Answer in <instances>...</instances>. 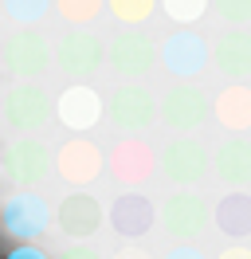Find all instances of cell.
I'll return each mask as SVG.
<instances>
[{"label":"cell","mask_w":251,"mask_h":259,"mask_svg":"<svg viewBox=\"0 0 251 259\" xmlns=\"http://www.w3.org/2000/svg\"><path fill=\"white\" fill-rule=\"evenodd\" d=\"M157 216H161V232L173 243H192V240H200L208 232V224H212V204L200 193L177 189V193L165 196V204H161Z\"/></svg>","instance_id":"cell-1"},{"label":"cell","mask_w":251,"mask_h":259,"mask_svg":"<svg viewBox=\"0 0 251 259\" xmlns=\"http://www.w3.org/2000/svg\"><path fill=\"white\" fill-rule=\"evenodd\" d=\"M157 169H161L157 149L145 138H138V134H126L122 142H114L110 153H106V173L118 185H126V189H141Z\"/></svg>","instance_id":"cell-2"},{"label":"cell","mask_w":251,"mask_h":259,"mask_svg":"<svg viewBox=\"0 0 251 259\" xmlns=\"http://www.w3.org/2000/svg\"><path fill=\"white\" fill-rule=\"evenodd\" d=\"M208 165H212L208 149H204L196 138H188V134L173 138L169 146L161 149V177L169 181V185H177V189L200 185L204 173H208Z\"/></svg>","instance_id":"cell-3"},{"label":"cell","mask_w":251,"mask_h":259,"mask_svg":"<svg viewBox=\"0 0 251 259\" xmlns=\"http://www.w3.org/2000/svg\"><path fill=\"white\" fill-rule=\"evenodd\" d=\"M106 169V153L94 146L91 138H82L75 134L71 142H63L59 153H55V173H59L67 185H75V189H87L94 185V177Z\"/></svg>","instance_id":"cell-4"},{"label":"cell","mask_w":251,"mask_h":259,"mask_svg":"<svg viewBox=\"0 0 251 259\" xmlns=\"http://www.w3.org/2000/svg\"><path fill=\"white\" fill-rule=\"evenodd\" d=\"M157 114L165 118V126H169V130L188 134V130H196V126H204V122H208L212 102H208V95H204V91H196V87H188V79H181L169 95L161 98Z\"/></svg>","instance_id":"cell-5"},{"label":"cell","mask_w":251,"mask_h":259,"mask_svg":"<svg viewBox=\"0 0 251 259\" xmlns=\"http://www.w3.org/2000/svg\"><path fill=\"white\" fill-rule=\"evenodd\" d=\"M4 165H8V177L20 185V189H39L47 177H51V149L39 142V138H20V142H12L8 146V157H4Z\"/></svg>","instance_id":"cell-6"},{"label":"cell","mask_w":251,"mask_h":259,"mask_svg":"<svg viewBox=\"0 0 251 259\" xmlns=\"http://www.w3.org/2000/svg\"><path fill=\"white\" fill-rule=\"evenodd\" d=\"M157 59V48L149 35L141 32H122L110 39L106 48V63L110 71L118 75V79H141V75H149V67Z\"/></svg>","instance_id":"cell-7"},{"label":"cell","mask_w":251,"mask_h":259,"mask_svg":"<svg viewBox=\"0 0 251 259\" xmlns=\"http://www.w3.org/2000/svg\"><path fill=\"white\" fill-rule=\"evenodd\" d=\"M0 220H4V232L16 236V240H35V236H44L47 228H51V204H47L39 193H16L4 212H0Z\"/></svg>","instance_id":"cell-8"},{"label":"cell","mask_w":251,"mask_h":259,"mask_svg":"<svg viewBox=\"0 0 251 259\" xmlns=\"http://www.w3.org/2000/svg\"><path fill=\"white\" fill-rule=\"evenodd\" d=\"M47 63H51V48H47V39L39 32H31V28H24V32H16L8 44H4V67L12 71L16 79H39L47 71Z\"/></svg>","instance_id":"cell-9"},{"label":"cell","mask_w":251,"mask_h":259,"mask_svg":"<svg viewBox=\"0 0 251 259\" xmlns=\"http://www.w3.org/2000/svg\"><path fill=\"white\" fill-rule=\"evenodd\" d=\"M208 59H212V51H208V44L196 32H173L161 44V63L177 79H196L204 67H208Z\"/></svg>","instance_id":"cell-10"},{"label":"cell","mask_w":251,"mask_h":259,"mask_svg":"<svg viewBox=\"0 0 251 259\" xmlns=\"http://www.w3.org/2000/svg\"><path fill=\"white\" fill-rule=\"evenodd\" d=\"M55 220H59V232L63 236H71V240H91L94 232L102 228V220H106V212H102V204L94 200L91 193H71L59 200V208H55Z\"/></svg>","instance_id":"cell-11"},{"label":"cell","mask_w":251,"mask_h":259,"mask_svg":"<svg viewBox=\"0 0 251 259\" xmlns=\"http://www.w3.org/2000/svg\"><path fill=\"white\" fill-rule=\"evenodd\" d=\"M4 118H8V126H16L20 134H31V130L47 126L51 102H47V95L35 82H20V87H12L8 98H4Z\"/></svg>","instance_id":"cell-12"},{"label":"cell","mask_w":251,"mask_h":259,"mask_svg":"<svg viewBox=\"0 0 251 259\" xmlns=\"http://www.w3.org/2000/svg\"><path fill=\"white\" fill-rule=\"evenodd\" d=\"M55 114H59V122L67 130H75V134H87V130L98 126V118L106 114V106H102V98L94 95V87H87V82H75V87H67L59 95V102H55Z\"/></svg>","instance_id":"cell-13"},{"label":"cell","mask_w":251,"mask_h":259,"mask_svg":"<svg viewBox=\"0 0 251 259\" xmlns=\"http://www.w3.org/2000/svg\"><path fill=\"white\" fill-rule=\"evenodd\" d=\"M106 118L122 130H145L157 118V98L145 87H118L106 102Z\"/></svg>","instance_id":"cell-14"},{"label":"cell","mask_w":251,"mask_h":259,"mask_svg":"<svg viewBox=\"0 0 251 259\" xmlns=\"http://www.w3.org/2000/svg\"><path fill=\"white\" fill-rule=\"evenodd\" d=\"M106 220H110V228H114L122 240H141V236L153 228L157 208H153V200H149V196H141V193L130 189V193H122L114 204H110Z\"/></svg>","instance_id":"cell-15"},{"label":"cell","mask_w":251,"mask_h":259,"mask_svg":"<svg viewBox=\"0 0 251 259\" xmlns=\"http://www.w3.org/2000/svg\"><path fill=\"white\" fill-rule=\"evenodd\" d=\"M55 59H59V67L71 79L82 82V79H91L98 71V63H102V44L91 32H67L59 39V48H55Z\"/></svg>","instance_id":"cell-16"},{"label":"cell","mask_w":251,"mask_h":259,"mask_svg":"<svg viewBox=\"0 0 251 259\" xmlns=\"http://www.w3.org/2000/svg\"><path fill=\"white\" fill-rule=\"evenodd\" d=\"M212 165H216V173H220L224 185H232V189L251 185V142L243 134L224 138L220 149H216V157H212Z\"/></svg>","instance_id":"cell-17"},{"label":"cell","mask_w":251,"mask_h":259,"mask_svg":"<svg viewBox=\"0 0 251 259\" xmlns=\"http://www.w3.org/2000/svg\"><path fill=\"white\" fill-rule=\"evenodd\" d=\"M212 59H216V67L228 75V79L243 82L251 75V32H224L216 39V48H212Z\"/></svg>","instance_id":"cell-18"},{"label":"cell","mask_w":251,"mask_h":259,"mask_svg":"<svg viewBox=\"0 0 251 259\" xmlns=\"http://www.w3.org/2000/svg\"><path fill=\"white\" fill-rule=\"evenodd\" d=\"M212 224H216L224 236H232V240L251 236V193H243V189L224 193L216 200V208H212Z\"/></svg>","instance_id":"cell-19"},{"label":"cell","mask_w":251,"mask_h":259,"mask_svg":"<svg viewBox=\"0 0 251 259\" xmlns=\"http://www.w3.org/2000/svg\"><path fill=\"white\" fill-rule=\"evenodd\" d=\"M212 114H216V122L228 134H243L251 130V87L243 82H232V87H224L212 102Z\"/></svg>","instance_id":"cell-20"},{"label":"cell","mask_w":251,"mask_h":259,"mask_svg":"<svg viewBox=\"0 0 251 259\" xmlns=\"http://www.w3.org/2000/svg\"><path fill=\"white\" fill-rule=\"evenodd\" d=\"M114 20H122V24H145V20L153 16V4L157 0H106Z\"/></svg>","instance_id":"cell-21"},{"label":"cell","mask_w":251,"mask_h":259,"mask_svg":"<svg viewBox=\"0 0 251 259\" xmlns=\"http://www.w3.org/2000/svg\"><path fill=\"white\" fill-rule=\"evenodd\" d=\"M161 12L173 24H196L208 12V0H161Z\"/></svg>","instance_id":"cell-22"},{"label":"cell","mask_w":251,"mask_h":259,"mask_svg":"<svg viewBox=\"0 0 251 259\" xmlns=\"http://www.w3.org/2000/svg\"><path fill=\"white\" fill-rule=\"evenodd\" d=\"M47 8H51V0H4V12L20 24H35V20L47 16Z\"/></svg>","instance_id":"cell-23"},{"label":"cell","mask_w":251,"mask_h":259,"mask_svg":"<svg viewBox=\"0 0 251 259\" xmlns=\"http://www.w3.org/2000/svg\"><path fill=\"white\" fill-rule=\"evenodd\" d=\"M55 4H59L63 20H71V24H91L102 12V0H55Z\"/></svg>","instance_id":"cell-24"},{"label":"cell","mask_w":251,"mask_h":259,"mask_svg":"<svg viewBox=\"0 0 251 259\" xmlns=\"http://www.w3.org/2000/svg\"><path fill=\"white\" fill-rule=\"evenodd\" d=\"M216 4V12H220V20H228V24H247L251 20V0H212Z\"/></svg>","instance_id":"cell-25"},{"label":"cell","mask_w":251,"mask_h":259,"mask_svg":"<svg viewBox=\"0 0 251 259\" xmlns=\"http://www.w3.org/2000/svg\"><path fill=\"white\" fill-rule=\"evenodd\" d=\"M4 259H51V255H47L44 247H35L31 240H24V243H16V247H12Z\"/></svg>","instance_id":"cell-26"},{"label":"cell","mask_w":251,"mask_h":259,"mask_svg":"<svg viewBox=\"0 0 251 259\" xmlns=\"http://www.w3.org/2000/svg\"><path fill=\"white\" fill-rule=\"evenodd\" d=\"M165 259H204V251H196L192 243H177V247H173Z\"/></svg>","instance_id":"cell-27"},{"label":"cell","mask_w":251,"mask_h":259,"mask_svg":"<svg viewBox=\"0 0 251 259\" xmlns=\"http://www.w3.org/2000/svg\"><path fill=\"white\" fill-rule=\"evenodd\" d=\"M216 259H251V247H243V243H232L228 251H220Z\"/></svg>","instance_id":"cell-28"},{"label":"cell","mask_w":251,"mask_h":259,"mask_svg":"<svg viewBox=\"0 0 251 259\" xmlns=\"http://www.w3.org/2000/svg\"><path fill=\"white\" fill-rule=\"evenodd\" d=\"M114 259H153L145 247H122V251H114Z\"/></svg>","instance_id":"cell-29"},{"label":"cell","mask_w":251,"mask_h":259,"mask_svg":"<svg viewBox=\"0 0 251 259\" xmlns=\"http://www.w3.org/2000/svg\"><path fill=\"white\" fill-rule=\"evenodd\" d=\"M63 259H98L91 247H71V251H63Z\"/></svg>","instance_id":"cell-30"}]
</instances>
